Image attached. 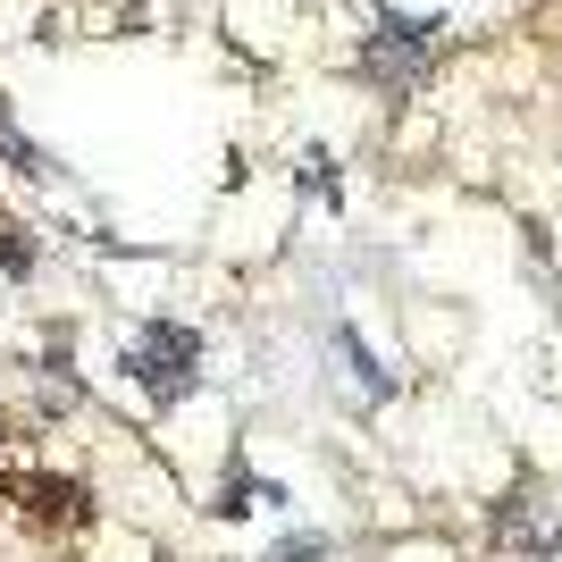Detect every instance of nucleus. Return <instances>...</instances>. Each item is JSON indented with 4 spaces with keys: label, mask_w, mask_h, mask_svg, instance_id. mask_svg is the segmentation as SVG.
<instances>
[{
    "label": "nucleus",
    "mask_w": 562,
    "mask_h": 562,
    "mask_svg": "<svg viewBox=\"0 0 562 562\" xmlns=\"http://www.w3.org/2000/svg\"><path fill=\"white\" fill-rule=\"evenodd\" d=\"M437 34H446V18L378 9V34H370V50H361V68L378 76V93H412V85L428 76V59H437Z\"/></svg>",
    "instance_id": "f257e3e1"
},
{
    "label": "nucleus",
    "mask_w": 562,
    "mask_h": 562,
    "mask_svg": "<svg viewBox=\"0 0 562 562\" xmlns=\"http://www.w3.org/2000/svg\"><path fill=\"white\" fill-rule=\"evenodd\" d=\"M126 370H135L160 403H177V395H193V370H202V336L177 328V319H151V328L135 336V352H126Z\"/></svg>",
    "instance_id": "f03ea898"
},
{
    "label": "nucleus",
    "mask_w": 562,
    "mask_h": 562,
    "mask_svg": "<svg viewBox=\"0 0 562 562\" xmlns=\"http://www.w3.org/2000/svg\"><path fill=\"white\" fill-rule=\"evenodd\" d=\"M34 495V513H50V520H85V495L76 487H25Z\"/></svg>",
    "instance_id": "7ed1b4c3"
},
{
    "label": "nucleus",
    "mask_w": 562,
    "mask_h": 562,
    "mask_svg": "<svg viewBox=\"0 0 562 562\" xmlns=\"http://www.w3.org/2000/svg\"><path fill=\"white\" fill-rule=\"evenodd\" d=\"M269 562H328V538H285Z\"/></svg>",
    "instance_id": "20e7f679"
}]
</instances>
